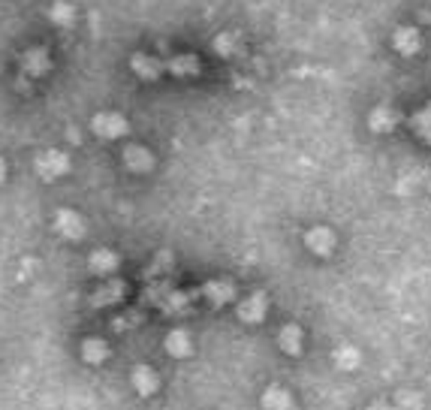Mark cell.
Instances as JSON below:
<instances>
[{
  "instance_id": "277c9868",
  "label": "cell",
  "mask_w": 431,
  "mask_h": 410,
  "mask_svg": "<svg viewBox=\"0 0 431 410\" xmlns=\"http://www.w3.org/2000/svg\"><path fill=\"white\" fill-rule=\"evenodd\" d=\"M58 230H61L63 235H81V223H79L76 214L61 212V214H58Z\"/></svg>"
},
{
  "instance_id": "6da1fadb",
  "label": "cell",
  "mask_w": 431,
  "mask_h": 410,
  "mask_svg": "<svg viewBox=\"0 0 431 410\" xmlns=\"http://www.w3.org/2000/svg\"><path fill=\"white\" fill-rule=\"evenodd\" d=\"M63 169H67V157H63L61 151H52V154H45V157H40L42 175H61Z\"/></svg>"
},
{
  "instance_id": "8992f818",
  "label": "cell",
  "mask_w": 431,
  "mask_h": 410,
  "mask_svg": "<svg viewBox=\"0 0 431 410\" xmlns=\"http://www.w3.org/2000/svg\"><path fill=\"white\" fill-rule=\"evenodd\" d=\"M3 178H6V163L0 160V184H3Z\"/></svg>"
},
{
  "instance_id": "5b68a950",
  "label": "cell",
  "mask_w": 431,
  "mask_h": 410,
  "mask_svg": "<svg viewBox=\"0 0 431 410\" xmlns=\"http://www.w3.org/2000/svg\"><path fill=\"white\" fill-rule=\"evenodd\" d=\"M94 127H97V133L118 136V133L124 130V121H118V118H109V115H103V118H97V121H94Z\"/></svg>"
},
{
  "instance_id": "7a4b0ae2",
  "label": "cell",
  "mask_w": 431,
  "mask_h": 410,
  "mask_svg": "<svg viewBox=\"0 0 431 410\" xmlns=\"http://www.w3.org/2000/svg\"><path fill=\"white\" fill-rule=\"evenodd\" d=\"M24 70L31 72V76H42V72L49 70V58H45V52H40V49L27 52L24 54Z\"/></svg>"
},
{
  "instance_id": "3957f363",
  "label": "cell",
  "mask_w": 431,
  "mask_h": 410,
  "mask_svg": "<svg viewBox=\"0 0 431 410\" xmlns=\"http://www.w3.org/2000/svg\"><path fill=\"white\" fill-rule=\"evenodd\" d=\"M49 15H52V22H54V24H61V27H67V24L72 22V18H76L72 6H70V3H63V0H61V3H54V6L49 9Z\"/></svg>"
}]
</instances>
